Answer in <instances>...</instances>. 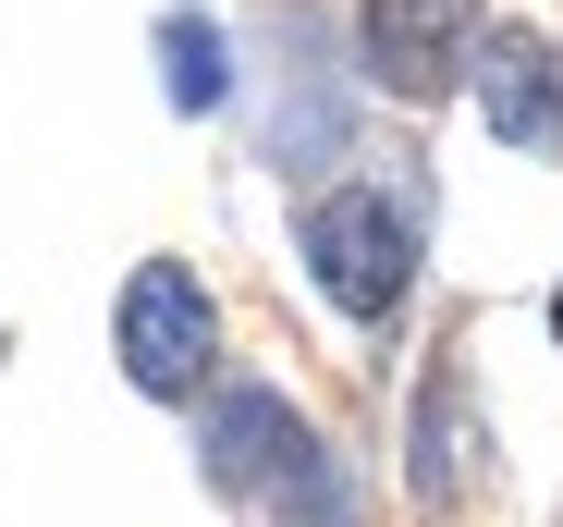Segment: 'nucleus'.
<instances>
[{"label": "nucleus", "instance_id": "f03ea898", "mask_svg": "<svg viewBox=\"0 0 563 527\" xmlns=\"http://www.w3.org/2000/svg\"><path fill=\"white\" fill-rule=\"evenodd\" d=\"M111 356H123V381L159 393V405H184V393L209 381V356H221V307H209V283L184 271V257H147V271L123 283V307H111Z\"/></svg>", "mask_w": 563, "mask_h": 527}, {"label": "nucleus", "instance_id": "6e6552de", "mask_svg": "<svg viewBox=\"0 0 563 527\" xmlns=\"http://www.w3.org/2000/svg\"><path fill=\"white\" fill-rule=\"evenodd\" d=\"M551 343H563V295H551Z\"/></svg>", "mask_w": 563, "mask_h": 527}, {"label": "nucleus", "instance_id": "39448f33", "mask_svg": "<svg viewBox=\"0 0 563 527\" xmlns=\"http://www.w3.org/2000/svg\"><path fill=\"white\" fill-rule=\"evenodd\" d=\"M209 479L221 491H319V442L282 393H221L209 417Z\"/></svg>", "mask_w": 563, "mask_h": 527}, {"label": "nucleus", "instance_id": "f257e3e1", "mask_svg": "<svg viewBox=\"0 0 563 527\" xmlns=\"http://www.w3.org/2000/svg\"><path fill=\"white\" fill-rule=\"evenodd\" d=\"M307 283L343 307V319H393L405 307V283H417V221L393 209V197H367V185H331V197H307Z\"/></svg>", "mask_w": 563, "mask_h": 527}, {"label": "nucleus", "instance_id": "20e7f679", "mask_svg": "<svg viewBox=\"0 0 563 527\" xmlns=\"http://www.w3.org/2000/svg\"><path fill=\"white\" fill-rule=\"evenodd\" d=\"M465 86H478V111L503 147H563V50L527 37V25H490L478 62H465Z\"/></svg>", "mask_w": 563, "mask_h": 527}, {"label": "nucleus", "instance_id": "7ed1b4c3", "mask_svg": "<svg viewBox=\"0 0 563 527\" xmlns=\"http://www.w3.org/2000/svg\"><path fill=\"white\" fill-rule=\"evenodd\" d=\"M355 50L393 99H453L465 62H478V0H367Z\"/></svg>", "mask_w": 563, "mask_h": 527}, {"label": "nucleus", "instance_id": "0eeeda50", "mask_svg": "<svg viewBox=\"0 0 563 527\" xmlns=\"http://www.w3.org/2000/svg\"><path fill=\"white\" fill-rule=\"evenodd\" d=\"M453 479H465V393H453V381H429V405H417V491L441 503Z\"/></svg>", "mask_w": 563, "mask_h": 527}, {"label": "nucleus", "instance_id": "423d86ee", "mask_svg": "<svg viewBox=\"0 0 563 527\" xmlns=\"http://www.w3.org/2000/svg\"><path fill=\"white\" fill-rule=\"evenodd\" d=\"M159 74H172V111H221V86H233V50L184 13V25H159Z\"/></svg>", "mask_w": 563, "mask_h": 527}]
</instances>
